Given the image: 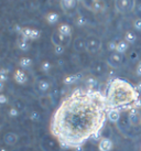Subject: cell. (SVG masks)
Returning <instances> with one entry per match:
<instances>
[{"instance_id": "6da1fadb", "label": "cell", "mask_w": 141, "mask_h": 151, "mask_svg": "<svg viewBox=\"0 0 141 151\" xmlns=\"http://www.w3.org/2000/svg\"><path fill=\"white\" fill-rule=\"evenodd\" d=\"M105 94L91 88H77L63 98L50 122V132L64 149H77L98 137L107 119Z\"/></svg>"}, {"instance_id": "7a4b0ae2", "label": "cell", "mask_w": 141, "mask_h": 151, "mask_svg": "<svg viewBox=\"0 0 141 151\" xmlns=\"http://www.w3.org/2000/svg\"><path fill=\"white\" fill-rule=\"evenodd\" d=\"M105 96L109 108L131 109L133 104L140 99L136 86L121 78H114L108 84Z\"/></svg>"}, {"instance_id": "3957f363", "label": "cell", "mask_w": 141, "mask_h": 151, "mask_svg": "<svg viewBox=\"0 0 141 151\" xmlns=\"http://www.w3.org/2000/svg\"><path fill=\"white\" fill-rule=\"evenodd\" d=\"M115 6L118 12L120 13H128L131 12L133 9L137 8V2L131 0H117L115 1Z\"/></svg>"}, {"instance_id": "277c9868", "label": "cell", "mask_w": 141, "mask_h": 151, "mask_svg": "<svg viewBox=\"0 0 141 151\" xmlns=\"http://www.w3.org/2000/svg\"><path fill=\"white\" fill-rule=\"evenodd\" d=\"M127 120L130 127L132 128H139L141 127V113L140 110L135 108L129 109L128 115H127Z\"/></svg>"}, {"instance_id": "5b68a950", "label": "cell", "mask_w": 141, "mask_h": 151, "mask_svg": "<svg viewBox=\"0 0 141 151\" xmlns=\"http://www.w3.org/2000/svg\"><path fill=\"white\" fill-rule=\"evenodd\" d=\"M101 45H103L101 40L95 35H91L86 40V51L89 53H96V52L100 51Z\"/></svg>"}, {"instance_id": "8992f818", "label": "cell", "mask_w": 141, "mask_h": 151, "mask_svg": "<svg viewBox=\"0 0 141 151\" xmlns=\"http://www.w3.org/2000/svg\"><path fill=\"white\" fill-rule=\"evenodd\" d=\"M53 97H52V94H47V95H42L40 98H39V104L43 109H50L52 106H53Z\"/></svg>"}, {"instance_id": "52a82bcc", "label": "cell", "mask_w": 141, "mask_h": 151, "mask_svg": "<svg viewBox=\"0 0 141 151\" xmlns=\"http://www.w3.org/2000/svg\"><path fill=\"white\" fill-rule=\"evenodd\" d=\"M107 119L112 124H117L119 122V120L121 119V113L119 109L115 108H109L107 113Z\"/></svg>"}, {"instance_id": "ba28073f", "label": "cell", "mask_w": 141, "mask_h": 151, "mask_svg": "<svg viewBox=\"0 0 141 151\" xmlns=\"http://www.w3.org/2000/svg\"><path fill=\"white\" fill-rule=\"evenodd\" d=\"M114 148V142L109 138H101L98 142V150L99 151H112Z\"/></svg>"}, {"instance_id": "9c48e42d", "label": "cell", "mask_w": 141, "mask_h": 151, "mask_svg": "<svg viewBox=\"0 0 141 151\" xmlns=\"http://www.w3.org/2000/svg\"><path fill=\"white\" fill-rule=\"evenodd\" d=\"M13 78L16 81V83H18L19 85H24L28 81V77H27V74L22 71L21 68H18L14 71V74H13Z\"/></svg>"}, {"instance_id": "30bf717a", "label": "cell", "mask_w": 141, "mask_h": 151, "mask_svg": "<svg viewBox=\"0 0 141 151\" xmlns=\"http://www.w3.org/2000/svg\"><path fill=\"white\" fill-rule=\"evenodd\" d=\"M18 140H19V136L17 134H14V132H7V134L4 136V141L6 145H8V146H13V145H16L18 142Z\"/></svg>"}, {"instance_id": "8fae6325", "label": "cell", "mask_w": 141, "mask_h": 151, "mask_svg": "<svg viewBox=\"0 0 141 151\" xmlns=\"http://www.w3.org/2000/svg\"><path fill=\"white\" fill-rule=\"evenodd\" d=\"M82 77V74H70V75H66L64 78H63V84L64 85H73L76 84Z\"/></svg>"}, {"instance_id": "7c38bea8", "label": "cell", "mask_w": 141, "mask_h": 151, "mask_svg": "<svg viewBox=\"0 0 141 151\" xmlns=\"http://www.w3.org/2000/svg\"><path fill=\"white\" fill-rule=\"evenodd\" d=\"M58 32L67 39H70V37H72V28H70V25H68L67 23H62V24L58 25Z\"/></svg>"}, {"instance_id": "4fadbf2b", "label": "cell", "mask_w": 141, "mask_h": 151, "mask_svg": "<svg viewBox=\"0 0 141 151\" xmlns=\"http://www.w3.org/2000/svg\"><path fill=\"white\" fill-rule=\"evenodd\" d=\"M121 62H122V56L119 53H112L110 56H109V63L112 64L114 67H119L121 65Z\"/></svg>"}, {"instance_id": "5bb4252c", "label": "cell", "mask_w": 141, "mask_h": 151, "mask_svg": "<svg viewBox=\"0 0 141 151\" xmlns=\"http://www.w3.org/2000/svg\"><path fill=\"white\" fill-rule=\"evenodd\" d=\"M74 50L76 52H83L86 50V41L82 38H76L74 40Z\"/></svg>"}, {"instance_id": "9a60e30c", "label": "cell", "mask_w": 141, "mask_h": 151, "mask_svg": "<svg viewBox=\"0 0 141 151\" xmlns=\"http://www.w3.org/2000/svg\"><path fill=\"white\" fill-rule=\"evenodd\" d=\"M104 9V4L101 1H97V0H91V10L94 13H99L101 10Z\"/></svg>"}, {"instance_id": "2e32d148", "label": "cell", "mask_w": 141, "mask_h": 151, "mask_svg": "<svg viewBox=\"0 0 141 151\" xmlns=\"http://www.w3.org/2000/svg\"><path fill=\"white\" fill-rule=\"evenodd\" d=\"M45 20L49 24L54 25L58 22V20H60V16H58V13H56V12H49L45 16Z\"/></svg>"}, {"instance_id": "e0dca14e", "label": "cell", "mask_w": 141, "mask_h": 151, "mask_svg": "<svg viewBox=\"0 0 141 151\" xmlns=\"http://www.w3.org/2000/svg\"><path fill=\"white\" fill-rule=\"evenodd\" d=\"M128 49H129V44L124 40H121V41H119V42L117 43V50H116L117 53L122 55L128 51Z\"/></svg>"}, {"instance_id": "ac0fdd59", "label": "cell", "mask_w": 141, "mask_h": 151, "mask_svg": "<svg viewBox=\"0 0 141 151\" xmlns=\"http://www.w3.org/2000/svg\"><path fill=\"white\" fill-rule=\"evenodd\" d=\"M124 41L128 44H135V43L137 42V35L132 31H128L124 34Z\"/></svg>"}, {"instance_id": "d6986e66", "label": "cell", "mask_w": 141, "mask_h": 151, "mask_svg": "<svg viewBox=\"0 0 141 151\" xmlns=\"http://www.w3.org/2000/svg\"><path fill=\"white\" fill-rule=\"evenodd\" d=\"M18 49L22 52H27V51L29 50V43H28V40H25V39L21 38L18 40Z\"/></svg>"}, {"instance_id": "ffe728a7", "label": "cell", "mask_w": 141, "mask_h": 151, "mask_svg": "<svg viewBox=\"0 0 141 151\" xmlns=\"http://www.w3.org/2000/svg\"><path fill=\"white\" fill-rule=\"evenodd\" d=\"M61 6H62V8L64 10H70V9H73L75 7V4H77L75 0H63L60 2Z\"/></svg>"}, {"instance_id": "44dd1931", "label": "cell", "mask_w": 141, "mask_h": 151, "mask_svg": "<svg viewBox=\"0 0 141 151\" xmlns=\"http://www.w3.org/2000/svg\"><path fill=\"white\" fill-rule=\"evenodd\" d=\"M19 65L22 68H29L31 65H32V60L30 58H27V56H23L19 60Z\"/></svg>"}, {"instance_id": "7402d4cb", "label": "cell", "mask_w": 141, "mask_h": 151, "mask_svg": "<svg viewBox=\"0 0 141 151\" xmlns=\"http://www.w3.org/2000/svg\"><path fill=\"white\" fill-rule=\"evenodd\" d=\"M98 82H97V78L94 77V76H88L86 78V85H87V88H91V89H95V87L97 86Z\"/></svg>"}, {"instance_id": "603a6c76", "label": "cell", "mask_w": 141, "mask_h": 151, "mask_svg": "<svg viewBox=\"0 0 141 151\" xmlns=\"http://www.w3.org/2000/svg\"><path fill=\"white\" fill-rule=\"evenodd\" d=\"M37 86H39V89L43 93L47 92V91L50 89V83H49L47 81H44V80L40 81V82L37 83Z\"/></svg>"}, {"instance_id": "cb8c5ba5", "label": "cell", "mask_w": 141, "mask_h": 151, "mask_svg": "<svg viewBox=\"0 0 141 151\" xmlns=\"http://www.w3.org/2000/svg\"><path fill=\"white\" fill-rule=\"evenodd\" d=\"M75 24L77 27H85L87 24V19L84 16H77L75 18Z\"/></svg>"}, {"instance_id": "d4e9b609", "label": "cell", "mask_w": 141, "mask_h": 151, "mask_svg": "<svg viewBox=\"0 0 141 151\" xmlns=\"http://www.w3.org/2000/svg\"><path fill=\"white\" fill-rule=\"evenodd\" d=\"M51 68H52V64L51 62L49 61H44V62H42L41 64V71L43 73H49L51 71Z\"/></svg>"}, {"instance_id": "484cf974", "label": "cell", "mask_w": 141, "mask_h": 151, "mask_svg": "<svg viewBox=\"0 0 141 151\" xmlns=\"http://www.w3.org/2000/svg\"><path fill=\"white\" fill-rule=\"evenodd\" d=\"M29 118H30V120H31V122H40V119H41V116H40V114L37 113V111L33 110V111H31V113H30Z\"/></svg>"}, {"instance_id": "4316f807", "label": "cell", "mask_w": 141, "mask_h": 151, "mask_svg": "<svg viewBox=\"0 0 141 151\" xmlns=\"http://www.w3.org/2000/svg\"><path fill=\"white\" fill-rule=\"evenodd\" d=\"M52 43H53V45H58V44H62V41H61V38H60V33H53L52 35Z\"/></svg>"}, {"instance_id": "83f0119b", "label": "cell", "mask_w": 141, "mask_h": 151, "mask_svg": "<svg viewBox=\"0 0 141 151\" xmlns=\"http://www.w3.org/2000/svg\"><path fill=\"white\" fill-rule=\"evenodd\" d=\"M65 51V47L63 44H58V45H54V53L56 55H62Z\"/></svg>"}, {"instance_id": "f1b7e54d", "label": "cell", "mask_w": 141, "mask_h": 151, "mask_svg": "<svg viewBox=\"0 0 141 151\" xmlns=\"http://www.w3.org/2000/svg\"><path fill=\"white\" fill-rule=\"evenodd\" d=\"M8 115L10 117L16 118L19 116V110H18L16 107H11V108H9V110H8Z\"/></svg>"}, {"instance_id": "f546056e", "label": "cell", "mask_w": 141, "mask_h": 151, "mask_svg": "<svg viewBox=\"0 0 141 151\" xmlns=\"http://www.w3.org/2000/svg\"><path fill=\"white\" fill-rule=\"evenodd\" d=\"M117 43L118 42H116V41H109V42H108V50L115 53L117 50Z\"/></svg>"}, {"instance_id": "4dcf8cb0", "label": "cell", "mask_w": 141, "mask_h": 151, "mask_svg": "<svg viewBox=\"0 0 141 151\" xmlns=\"http://www.w3.org/2000/svg\"><path fill=\"white\" fill-rule=\"evenodd\" d=\"M133 28L137 31H141V18H137L133 20Z\"/></svg>"}, {"instance_id": "1f68e13d", "label": "cell", "mask_w": 141, "mask_h": 151, "mask_svg": "<svg viewBox=\"0 0 141 151\" xmlns=\"http://www.w3.org/2000/svg\"><path fill=\"white\" fill-rule=\"evenodd\" d=\"M129 59L131 60V61H136V60H139V55H138L136 51H131L129 53Z\"/></svg>"}, {"instance_id": "d6a6232c", "label": "cell", "mask_w": 141, "mask_h": 151, "mask_svg": "<svg viewBox=\"0 0 141 151\" xmlns=\"http://www.w3.org/2000/svg\"><path fill=\"white\" fill-rule=\"evenodd\" d=\"M7 103H8V97L6 96L4 94H1L0 95V104L1 105H6Z\"/></svg>"}, {"instance_id": "836d02e7", "label": "cell", "mask_w": 141, "mask_h": 151, "mask_svg": "<svg viewBox=\"0 0 141 151\" xmlns=\"http://www.w3.org/2000/svg\"><path fill=\"white\" fill-rule=\"evenodd\" d=\"M9 78V75L8 74H0V82H2V83H6Z\"/></svg>"}, {"instance_id": "e575fe53", "label": "cell", "mask_w": 141, "mask_h": 151, "mask_svg": "<svg viewBox=\"0 0 141 151\" xmlns=\"http://www.w3.org/2000/svg\"><path fill=\"white\" fill-rule=\"evenodd\" d=\"M132 108H135V109H139L141 108V99H139V101H137L135 104H133V106H132Z\"/></svg>"}, {"instance_id": "d590c367", "label": "cell", "mask_w": 141, "mask_h": 151, "mask_svg": "<svg viewBox=\"0 0 141 151\" xmlns=\"http://www.w3.org/2000/svg\"><path fill=\"white\" fill-rule=\"evenodd\" d=\"M136 74H137L139 77H141V66L140 65H137V67H136Z\"/></svg>"}, {"instance_id": "8d00e7d4", "label": "cell", "mask_w": 141, "mask_h": 151, "mask_svg": "<svg viewBox=\"0 0 141 151\" xmlns=\"http://www.w3.org/2000/svg\"><path fill=\"white\" fill-rule=\"evenodd\" d=\"M0 74H8L9 75V70L6 68V67H2V68L0 70Z\"/></svg>"}, {"instance_id": "74e56055", "label": "cell", "mask_w": 141, "mask_h": 151, "mask_svg": "<svg viewBox=\"0 0 141 151\" xmlns=\"http://www.w3.org/2000/svg\"><path fill=\"white\" fill-rule=\"evenodd\" d=\"M136 88H137L138 92H141V82H139V83L136 85Z\"/></svg>"}, {"instance_id": "f35d334b", "label": "cell", "mask_w": 141, "mask_h": 151, "mask_svg": "<svg viewBox=\"0 0 141 151\" xmlns=\"http://www.w3.org/2000/svg\"><path fill=\"white\" fill-rule=\"evenodd\" d=\"M14 29H16V31H18V32L20 33V32H21V30H22V28H21L20 25H16V27H14Z\"/></svg>"}, {"instance_id": "ab89813d", "label": "cell", "mask_w": 141, "mask_h": 151, "mask_svg": "<svg viewBox=\"0 0 141 151\" xmlns=\"http://www.w3.org/2000/svg\"><path fill=\"white\" fill-rule=\"evenodd\" d=\"M4 83H2V82H0V91L2 92V91H4Z\"/></svg>"}, {"instance_id": "60d3db41", "label": "cell", "mask_w": 141, "mask_h": 151, "mask_svg": "<svg viewBox=\"0 0 141 151\" xmlns=\"http://www.w3.org/2000/svg\"><path fill=\"white\" fill-rule=\"evenodd\" d=\"M137 10L139 11V12H141V4H139L137 6Z\"/></svg>"}, {"instance_id": "b9f144b4", "label": "cell", "mask_w": 141, "mask_h": 151, "mask_svg": "<svg viewBox=\"0 0 141 151\" xmlns=\"http://www.w3.org/2000/svg\"><path fill=\"white\" fill-rule=\"evenodd\" d=\"M83 147H81V148H77V149H75V151H83Z\"/></svg>"}, {"instance_id": "7bdbcfd3", "label": "cell", "mask_w": 141, "mask_h": 151, "mask_svg": "<svg viewBox=\"0 0 141 151\" xmlns=\"http://www.w3.org/2000/svg\"><path fill=\"white\" fill-rule=\"evenodd\" d=\"M0 151H7V149H6V148H0Z\"/></svg>"}, {"instance_id": "ee69618b", "label": "cell", "mask_w": 141, "mask_h": 151, "mask_svg": "<svg viewBox=\"0 0 141 151\" xmlns=\"http://www.w3.org/2000/svg\"><path fill=\"white\" fill-rule=\"evenodd\" d=\"M138 65H140V66H141V60H139V62H138Z\"/></svg>"}]
</instances>
